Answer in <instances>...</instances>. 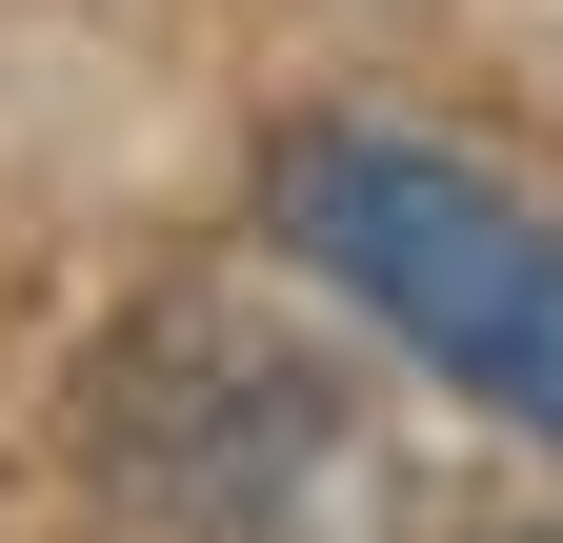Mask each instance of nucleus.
Here are the masks:
<instances>
[{
    "instance_id": "1",
    "label": "nucleus",
    "mask_w": 563,
    "mask_h": 543,
    "mask_svg": "<svg viewBox=\"0 0 563 543\" xmlns=\"http://www.w3.org/2000/svg\"><path fill=\"white\" fill-rule=\"evenodd\" d=\"M262 201H282V242H302L363 322H402L443 383H483L504 423L563 443V222H523L483 162L383 142V121H302Z\"/></svg>"
},
{
    "instance_id": "2",
    "label": "nucleus",
    "mask_w": 563,
    "mask_h": 543,
    "mask_svg": "<svg viewBox=\"0 0 563 543\" xmlns=\"http://www.w3.org/2000/svg\"><path fill=\"white\" fill-rule=\"evenodd\" d=\"M342 402L262 302H141L81 363V484L141 543H282V503L342 463Z\"/></svg>"
},
{
    "instance_id": "3",
    "label": "nucleus",
    "mask_w": 563,
    "mask_h": 543,
    "mask_svg": "<svg viewBox=\"0 0 563 543\" xmlns=\"http://www.w3.org/2000/svg\"><path fill=\"white\" fill-rule=\"evenodd\" d=\"M504 543H563V523H504Z\"/></svg>"
}]
</instances>
